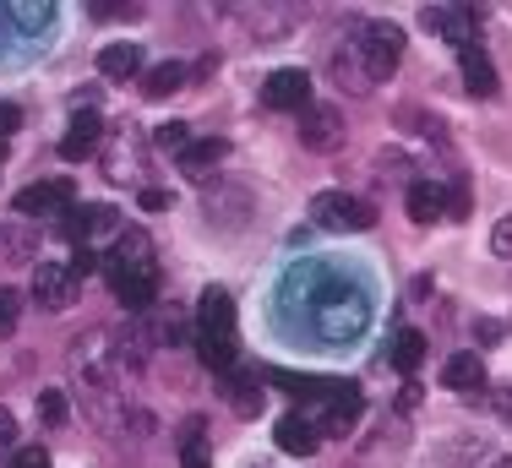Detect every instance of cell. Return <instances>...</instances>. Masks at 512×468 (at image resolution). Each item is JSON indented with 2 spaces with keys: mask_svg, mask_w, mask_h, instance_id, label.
Returning <instances> with one entry per match:
<instances>
[{
  "mask_svg": "<svg viewBox=\"0 0 512 468\" xmlns=\"http://www.w3.org/2000/svg\"><path fill=\"white\" fill-rule=\"evenodd\" d=\"M344 115H338L333 104H311L306 115H300V142L311 147V153H338L344 147Z\"/></svg>",
  "mask_w": 512,
  "mask_h": 468,
  "instance_id": "5b68a950",
  "label": "cell"
},
{
  "mask_svg": "<svg viewBox=\"0 0 512 468\" xmlns=\"http://www.w3.org/2000/svg\"><path fill=\"white\" fill-rule=\"evenodd\" d=\"M39 420H44V425H60V420H66V398H60L55 387L39 398Z\"/></svg>",
  "mask_w": 512,
  "mask_h": 468,
  "instance_id": "f1b7e54d",
  "label": "cell"
},
{
  "mask_svg": "<svg viewBox=\"0 0 512 468\" xmlns=\"http://www.w3.org/2000/svg\"><path fill=\"white\" fill-rule=\"evenodd\" d=\"M197 338H229L235 343V300H229V289H207L197 300Z\"/></svg>",
  "mask_w": 512,
  "mask_h": 468,
  "instance_id": "52a82bcc",
  "label": "cell"
},
{
  "mask_svg": "<svg viewBox=\"0 0 512 468\" xmlns=\"http://www.w3.org/2000/svg\"><path fill=\"white\" fill-rule=\"evenodd\" d=\"M442 387H453V392H480V387H485L480 354H453V360L442 365Z\"/></svg>",
  "mask_w": 512,
  "mask_h": 468,
  "instance_id": "e0dca14e",
  "label": "cell"
},
{
  "mask_svg": "<svg viewBox=\"0 0 512 468\" xmlns=\"http://www.w3.org/2000/svg\"><path fill=\"white\" fill-rule=\"evenodd\" d=\"M71 267H77V278H82V273H99V267H104V256L93 251V245H77V262H71Z\"/></svg>",
  "mask_w": 512,
  "mask_h": 468,
  "instance_id": "4dcf8cb0",
  "label": "cell"
},
{
  "mask_svg": "<svg viewBox=\"0 0 512 468\" xmlns=\"http://www.w3.org/2000/svg\"><path fill=\"white\" fill-rule=\"evenodd\" d=\"M104 164H109V180H120V186H131V180H137V169H142V137H137V126H120L115 137H109Z\"/></svg>",
  "mask_w": 512,
  "mask_h": 468,
  "instance_id": "9c48e42d",
  "label": "cell"
},
{
  "mask_svg": "<svg viewBox=\"0 0 512 468\" xmlns=\"http://www.w3.org/2000/svg\"><path fill=\"white\" fill-rule=\"evenodd\" d=\"M0 245L11 251V262H28L33 256V234L28 229H0Z\"/></svg>",
  "mask_w": 512,
  "mask_h": 468,
  "instance_id": "4316f807",
  "label": "cell"
},
{
  "mask_svg": "<svg viewBox=\"0 0 512 468\" xmlns=\"http://www.w3.org/2000/svg\"><path fill=\"white\" fill-rule=\"evenodd\" d=\"M349 49L360 55V66L371 71L376 82L393 77L398 71V55H404V33L393 28V22H360L355 39H349Z\"/></svg>",
  "mask_w": 512,
  "mask_h": 468,
  "instance_id": "6da1fadb",
  "label": "cell"
},
{
  "mask_svg": "<svg viewBox=\"0 0 512 468\" xmlns=\"http://www.w3.org/2000/svg\"><path fill=\"white\" fill-rule=\"evenodd\" d=\"M71 202V180H39V186H28V191H17V213L22 218H44V213H60V207Z\"/></svg>",
  "mask_w": 512,
  "mask_h": 468,
  "instance_id": "8fae6325",
  "label": "cell"
},
{
  "mask_svg": "<svg viewBox=\"0 0 512 468\" xmlns=\"http://www.w3.org/2000/svg\"><path fill=\"white\" fill-rule=\"evenodd\" d=\"M333 77H338V88H349V93H371V88H376V77L360 66V55H355L349 44L333 55Z\"/></svg>",
  "mask_w": 512,
  "mask_h": 468,
  "instance_id": "d6986e66",
  "label": "cell"
},
{
  "mask_svg": "<svg viewBox=\"0 0 512 468\" xmlns=\"http://www.w3.org/2000/svg\"><path fill=\"white\" fill-rule=\"evenodd\" d=\"M262 104L267 109H300V115H306L311 109V71H295V66L273 71V77L262 82Z\"/></svg>",
  "mask_w": 512,
  "mask_h": 468,
  "instance_id": "8992f818",
  "label": "cell"
},
{
  "mask_svg": "<svg viewBox=\"0 0 512 468\" xmlns=\"http://www.w3.org/2000/svg\"><path fill=\"white\" fill-rule=\"evenodd\" d=\"M213 164H224V137H197L180 153V169H186V175H207Z\"/></svg>",
  "mask_w": 512,
  "mask_h": 468,
  "instance_id": "7402d4cb",
  "label": "cell"
},
{
  "mask_svg": "<svg viewBox=\"0 0 512 468\" xmlns=\"http://www.w3.org/2000/svg\"><path fill=\"white\" fill-rule=\"evenodd\" d=\"M186 77H191V71L180 66V60H164V66H153V71H148L142 93H148V98H169L175 88H186Z\"/></svg>",
  "mask_w": 512,
  "mask_h": 468,
  "instance_id": "cb8c5ba5",
  "label": "cell"
},
{
  "mask_svg": "<svg viewBox=\"0 0 512 468\" xmlns=\"http://www.w3.org/2000/svg\"><path fill=\"white\" fill-rule=\"evenodd\" d=\"M474 338H480V343L485 338H502V322H474Z\"/></svg>",
  "mask_w": 512,
  "mask_h": 468,
  "instance_id": "d590c367",
  "label": "cell"
},
{
  "mask_svg": "<svg viewBox=\"0 0 512 468\" xmlns=\"http://www.w3.org/2000/svg\"><path fill=\"white\" fill-rule=\"evenodd\" d=\"M360 409H365V403H360V392L349 387V381H338V387H333V398H327L322 430H327V436H349V430L360 425Z\"/></svg>",
  "mask_w": 512,
  "mask_h": 468,
  "instance_id": "5bb4252c",
  "label": "cell"
},
{
  "mask_svg": "<svg viewBox=\"0 0 512 468\" xmlns=\"http://www.w3.org/2000/svg\"><path fill=\"white\" fill-rule=\"evenodd\" d=\"M273 441H278V452H289V458H311L316 441H322V425L306 420V414H284L278 430H273Z\"/></svg>",
  "mask_w": 512,
  "mask_h": 468,
  "instance_id": "4fadbf2b",
  "label": "cell"
},
{
  "mask_svg": "<svg viewBox=\"0 0 512 468\" xmlns=\"http://www.w3.org/2000/svg\"><path fill=\"white\" fill-rule=\"evenodd\" d=\"M311 224L316 229H333V234H349V229H371L376 224V207L365 196H349V191H322L311 202Z\"/></svg>",
  "mask_w": 512,
  "mask_h": 468,
  "instance_id": "7a4b0ae2",
  "label": "cell"
},
{
  "mask_svg": "<svg viewBox=\"0 0 512 468\" xmlns=\"http://www.w3.org/2000/svg\"><path fill=\"white\" fill-rule=\"evenodd\" d=\"M104 273H126V278H153L158 283V256H153V240L142 229H126L115 245V256L104 262Z\"/></svg>",
  "mask_w": 512,
  "mask_h": 468,
  "instance_id": "277c9868",
  "label": "cell"
},
{
  "mask_svg": "<svg viewBox=\"0 0 512 468\" xmlns=\"http://www.w3.org/2000/svg\"><path fill=\"white\" fill-rule=\"evenodd\" d=\"M404 202H409V218H414V224H436V218L447 213V191L436 186V180H414Z\"/></svg>",
  "mask_w": 512,
  "mask_h": 468,
  "instance_id": "2e32d148",
  "label": "cell"
},
{
  "mask_svg": "<svg viewBox=\"0 0 512 468\" xmlns=\"http://www.w3.org/2000/svg\"><path fill=\"white\" fill-rule=\"evenodd\" d=\"M17 316H22V300H17V289H0V338H6L11 327H17Z\"/></svg>",
  "mask_w": 512,
  "mask_h": 468,
  "instance_id": "83f0119b",
  "label": "cell"
},
{
  "mask_svg": "<svg viewBox=\"0 0 512 468\" xmlns=\"http://www.w3.org/2000/svg\"><path fill=\"white\" fill-rule=\"evenodd\" d=\"M33 300H39L44 311H66V305H77V267L71 262H39L33 267Z\"/></svg>",
  "mask_w": 512,
  "mask_h": 468,
  "instance_id": "3957f363",
  "label": "cell"
},
{
  "mask_svg": "<svg viewBox=\"0 0 512 468\" xmlns=\"http://www.w3.org/2000/svg\"><path fill=\"white\" fill-rule=\"evenodd\" d=\"M458 60H463V88H469L474 98H496V66H491V55L474 44V49H458Z\"/></svg>",
  "mask_w": 512,
  "mask_h": 468,
  "instance_id": "9a60e30c",
  "label": "cell"
},
{
  "mask_svg": "<svg viewBox=\"0 0 512 468\" xmlns=\"http://www.w3.org/2000/svg\"><path fill=\"white\" fill-rule=\"evenodd\" d=\"M137 66H142V49H137V44H109L104 55H99V71H104L109 82L137 77Z\"/></svg>",
  "mask_w": 512,
  "mask_h": 468,
  "instance_id": "ffe728a7",
  "label": "cell"
},
{
  "mask_svg": "<svg viewBox=\"0 0 512 468\" xmlns=\"http://www.w3.org/2000/svg\"><path fill=\"white\" fill-rule=\"evenodd\" d=\"M425 22H431L447 44L474 49V22H480V11H469V6H425Z\"/></svg>",
  "mask_w": 512,
  "mask_h": 468,
  "instance_id": "30bf717a",
  "label": "cell"
},
{
  "mask_svg": "<svg viewBox=\"0 0 512 468\" xmlns=\"http://www.w3.org/2000/svg\"><path fill=\"white\" fill-rule=\"evenodd\" d=\"M180 468H213V458H207V425L191 414L186 430H180Z\"/></svg>",
  "mask_w": 512,
  "mask_h": 468,
  "instance_id": "44dd1931",
  "label": "cell"
},
{
  "mask_svg": "<svg viewBox=\"0 0 512 468\" xmlns=\"http://www.w3.org/2000/svg\"><path fill=\"white\" fill-rule=\"evenodd\" d=\"M191 142H197V137H191L186 120H169V126H158V147H164V153H175V158H180Z\"/></svg>",
  "mask_w": 512,
  "mask_h": 468,
  "instance_id": "484cf974",
  "label": "cell"
},
{
  "mask_svg": "<svg viewBox=\"0 0 512 468\" xmlns=\"http://www.w3.org/2000/svg\"><path fill=\"white\" fill-rule=\"evenodd\" d=\"M17 447V420H11V409H0V452Z\"/></svg>",
  "mask_w": 512,
  "mask_h": 468,
  "instance_id": "e575fe53",
  "label": "cell"
},
{
  "mask_svg": "<svg viewBox=\"0 0 512 468\" xmlns=\"http://www.w3.org/2000/svg\"><path fill=\"white\" fill-rule=\"evenodd\" d=\"M93 17L99 22H126V17H137V6H93Z\"/></svg>",
  "mask_w": 512,
  "mask_h": 468,
  "instance_id": "836d02e7",
  "label": "cell"
},
{
  "mask_svg": "<svg viewBox=\"0 0 512 468\" xmlns=\"http://www.w3.org/2000/svg\"><path fill=\"white\" fill-rule=\"evenodd\" d=\"M387 360H393L398 371H414V365L425 360V332H414V327H398V332H393V349H387Z\"/></svg>",
  "mask_w": 512,
  "mask_h": 468,
  "instance_id": "603a6c76",
  "label": "cell"
},
{
  "mask_svg": "<svg viewBox=\"0 0 512 468\" xmlns=\"http://www.w3.org/2000/svg\"><path fill=\"white\" fill-rule=\"evenodd\" d=\"M197 354H202V365H213L218 376L235 371V343L229 338H197Z\"/></svg>",
  "mask_w": 512,
  "mask_h": 468,
  "instance_id": "d4e9b609",
  "label": "cell"
},
{
  "mask_svg": "<svg viewBox=\"0 0 512 468\" xmlns=\"http://www.w3.org/2000/svg\"><path fill=\"white\" fill-rule=\"evenodd\" d=\"M99 147H104V120L82 109V115L71 120V131L60 137V158H71V164H82V158H93Z\"/></svg>",
  "mask_w": 512,
  "mask_h": 468,
  "instance_id": "7c38bea8",
  "label": "cell"
},
{
  "mask_svg": "<svg viewBox=\"0 0 512 468\" xmlns=\"http://www.w3.org/2000/svg\"><path fill=\"white\" fill-rule=\"evenodd\" d=\"M491 251L496 256H512V218H502V224L491 229Z\"/></svg>",
  "mask_w": 512,
  "mask_h": 468,
  "instance_id": "1f68e13d",
  "label": "cell"
},
{
  "mask_svg": "<svg viewBox=\"0 0 512 468\" xmlns=\"http://www.w3.org/2000/svg\"><path fill=\"white\" fill-rule=\"evenodd\" d=\"M496 409H502L507 420H512V387H496Z\"/></svg>",
  "mask_w": 512,
  "mask_h": 468,
  "instance_id": "8d00e7d4",
  "label": "cell"
},
{
  "mask_svg": "<svg viewBox=\"0 0 512 468\" xmlns=\"http://www.w3.org/2000/svg\"><path fill=\"white\" fill-rule=\"evenodd\" d=\"M60 229H66L77 245H88V240H99V234L120 229V213L109 202H88V207H71V213L60 218Z\"/></svg>",
  "mask_w": 512,
  "mask_h": 468,
  "instance_id": "ba28073f",
  "label": "cell"
},
{
  "mask_svg": "<svg viewBox=\"0 0 512 468\" xmlns=\"http://www.w3.org/2000/svg\"><path fill=\"white\" fill-rule=\"evenodd\" d=\"M485 468H512V458H507V452H502V458H491V463H485Z\"/></svg>",
  "mask_w": 512,
  "mask_h": 468,
  "instance_id": "74e56055",
  "label": "cell"
},
{
  "mask_svg": "<svg viewBox=\"0 0 512 468\" xmlns=\"http://www.w3.org/2000/svg\"><path fill=\"white\" fill-rule=\"evenodd\" d=\"M218 392H224V398L235 403V414H256V409H262V387H256V376H251V371H240V365L224 376V387H218Z\"/></svg>",
  "mask_w": 512,
  "mask_h": 468,
  "instance_id": "ac0fdd59",
  "label": "cell"
},
{
  "mask_svg": "<svg viewBox=\"0 0 512 468\" xmlns=\"http://www.w3.org/2000/svg\"><path fill=\"white\" fill-rule=\"evenodd\" d=\"M11 468H50V447H22L11 458Z\"/></svg>",
  "mask_w": 512,
  "mask_h": 468,
  "instance_id": "f546056e",
  "label": "cell"
},
{
  "mask_svg": "<svg viewBox=\"0 0 512 468\" xmlns=\"http://www.w3.org/2000/svg\"><path fill=\"white\" fill-rule=\"evenodd\" d=\"M17 126H22V109L17 104H0V142H6Z\"/></svg>",
  "mask_w": 512,
  "mask_h": 468,
  "instance_id": "d6a6232c",
  "label": "cell"
}]
</instances>
